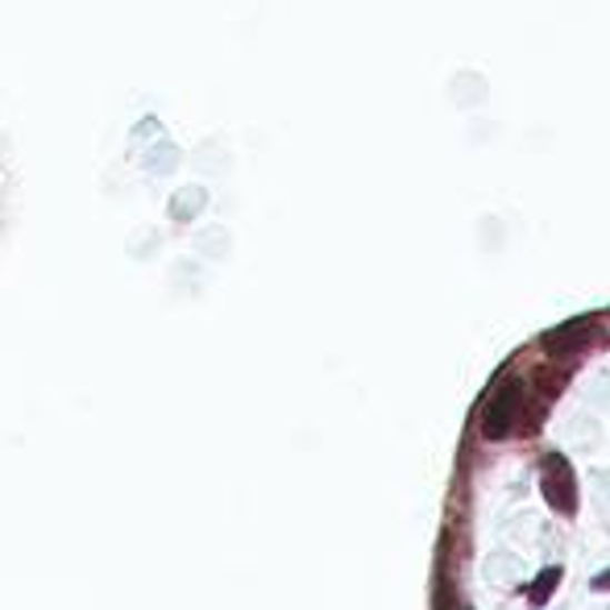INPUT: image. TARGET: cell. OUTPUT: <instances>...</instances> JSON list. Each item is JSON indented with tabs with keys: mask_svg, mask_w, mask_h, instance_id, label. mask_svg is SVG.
<instances>
[{
	"mask_svg": "<svg viewBox=\"0 0 610 610\" xmlns=\"http://www.w3.org/2000/svg\"><path fill=\"white\" fill-rule=\"evenodd\" d=\"M519 420H523V382L507 378V382H499L490 391V399L482 407V437L507 440L511 432H519Z\"/></svg>",
	"mask_w": 610,
	"mask_h": 610,
	"instance_id": "6da1fadb",
	"label": "cell"
},
{
	"mask_svg": "<svg viewBox=\"0 0 610 610\" xmlns=\"http://www.w3.org/2000/svg\"><path fill=\"white\" fill-rule=\"evenodd\" d=\"M586 341H590V324H564V329L548 332L544 349L548 353H578Z\"/></svg>",
	"mask_w": 610,
	"mask_h": 610,
	"instance_id": "3957f363",
	"label": "cell"
},
{
	"mask_svg": "<svg viewBox=\"0 0 610 610\" xmlns=\"http://www.w3.org/2000/svg\"><path fill=\"white\" fill-rule=\"evenodd\" d=\"M557 581H561V569L552 564V569H544V573H540V578L532 581V590H528V602H532V607H544L548 598H552V590H557Z\"/></svg>",
	"mask_w": 610,
	"mask_h": 610,
	"instance_id": "277c9868",
	"label": "cell"
},
{
	"mask_svg": "<svg viewBox=\"0 0 610 610\" xmlns=\"http://www.w3.org/2000/svg\"><path fill=\"white\" fill-rule=\"evenodd\" d=\"M540 486H544V499L552 511H561V516L578 511V478H573V466L561 453L544 457V482Z\"/></svg>",
	"mask_w": 610,
	"mask_h": 610,
	"instance_id": "7a4b0ae2",
	"label": "cell"
},
{
	"mask_svg": "<svg viewBox=\"0 0 610 610\" xmlns=\"http://www.w3.org/2000/svg\"><path fill=\"white\" fill-rule=\"evenodd\" d=\"M594 590H598V594H607V590H610V569H602V573L594 578Z\"/></svg>",
	"mask_w": 610,
	"mask_h": 610,
	"instance_id": "5b68a950",
	"label": "cell"
}]
</instances>
